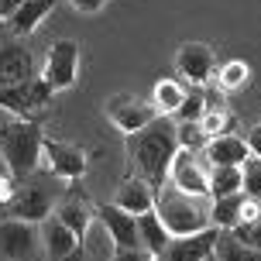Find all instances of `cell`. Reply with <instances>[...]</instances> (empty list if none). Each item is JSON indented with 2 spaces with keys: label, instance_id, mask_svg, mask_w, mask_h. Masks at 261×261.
<instances>
[{
  "label": "cell",
  "instance_id": "1",
  "mask_svg": "<svg viewBox=\"0 0 261 261\" xmlns=\"http://www.w3.org/2000/svg\"><path fill=\"white\" fill-rule=\"evenodd\" d=\"M179 151V134L169 117H155L144 130L127 134V172L155 186V193L169 182L172 158Z\"/></svg>",
  "mask_w": 261,
  "mask_h": 261
},
{
  "label": "cell",
  "instance_id": "2",
  "mask_svg": "<svg viewBox=\"0 0 261 261\" xmlns=\"http://www.w3.org/2000/svg\"><path fill=\"white\" fill-rule=\"evenodd\" d=\"M41 148H45V130H41V120H17L0 127V155L7 162V172H11L17 182L31 179L41 165Z\"/></svg>",
  "mask_w": 261,
  "mask_h": 261
},
{
  "label": "cell",
  "instance_id": "3",
  "mask_svg": "<svg viewBox=\"0 0 261 261\" xmlns=\"http://www.w3.org/2000/svg\"><path fill=\"white\" fill-rule=\"evenodd\" d=\"M155 213H158V220L165 223V230H169L172 237L199 234V230L213 227V223H210V213L196 203V196H186L182 189H175L172 182H165L155 193Z\"/></svg>",
  "mask_w": 261,
  "mask_h": 261
},
{
  "label": "cell",
  "instance_id": "4",
  "mask_svg": "<svg viewBox=\"0 0 261 261\" xmlns=\"http://www.w3.org/2000/svg\"><path fill=\"white\" fill-rule=\"evenodd\" d=\"M55 199L59 196H55L52 179L35 172L31 179H24V182L17 186L14 199L7 203V217L11 220H24V223H41L55 213Z\"/></svg>",
  "mask_w": 261,
  "mask_h": 261
},
{
  "label": "cell",
  "instance_id": "5",
  "mask_svg": "<svg viewBox=\"0 0 261 261\" xmlns=\"http://www.w3.org/2000/svg\"><path fill=\"white\" fill-rule=\"evenodd\" d=\"M52 86L41 76L24 79V83H11V86H0V107L14 114L17 120H38V114L48 107L52 100Z\"/></svg>",
  "mask_w": 261,
  "mask_h": 261
},
{
  "label": "cell",
  "instance_id": "6",
  "mask_svg": "<svg viewBox=\"0 0 261 261\" xmlns=\"http://www.w3.org/2000/svg\"><path fill=\"white\" fill-rule=\"evenodd\" d=\"M103 114L107 120L114 124V127L127 138V134H138L144 130L151 120L158 117V110L151 100H141V96H130V93H117V96H110L103 103Z\"/></svg>",
  "mask_w": 261,
  "mask_h": 261
},
{
  "label": "cell",
  "instance_id": "7",
  "mask_svg": "<svg viewBox=\"0 0 261 261\" xmlns=\"http://www.w3.org/2000/svg\"><path fill=\"white\" fill-rule=\"evenodd\" d=\"M41 79L59 90H72L79 79V45L72 38H59L48 45V55H45V69H41Z\"/></svg>",
  "mask_w": 261,
  "mask_h": 261
},
{
  "label": "cell",
  "instance_id": "8",
  "mask_svg": "<svg viewBox=\"0 0 261 261\" xmlns=\"http://www.w3.org/2000/svg\"><path fill=\"white\" fill-rule=\"evenodd\" d=\"M41 158L48 162V169H52L55 179H65V182L83 179L86 169H90V155H86V148L69 144V141H55V138H45Z\"/></svg>",
  "mask_w": 261,
  "mask_h": 261
},
{
  "label": "cell",
  "instance_id": "9",
  "mask_svg": "<svg viewBox=\"0 0 261 261\" xmlns=\"http://www.w3.org/2000/svg\"><path fill=\"white\" fill-rule=\"evenodd\" d=\"M175 72L189 83V86H206L213 72H217V59H213V48L203 45V41H182L179 52H175Z\"/></svg>",
  "mask_w": 261,
  "mask_h": 261
},
{
  "label": "cell",
  "instance_id": "10",
  "mask_svg": "<svg viewBox=\"0 0 261 261\" xmlns=\"http://www.w3.org/2000/svg\"><path fill=\"white\" fill-rule=\"evenodd\" d=\"M52 217H59V220L83 241L86 230H90V223L96 220V206L90 203V196L83 193L79 186H65L62 193H59V199H55V213Z\"/></svg>",
  "mask_w": 261,
  "mask_h": 261
},
{
  "label": "cell",
  "instance_id": "11",
  "mask_svg": "<svg viewBox=\"0 0 261 261\" xmlns=\"http://www.w3.org/2000/svg\"><path fill=\"white\" fill-rule=\"evenodd\" d=\"M169 182L175 186V189H182L186 196H210V165H203V162L196 158V151L179 148L175 158H172Z\"/></svg>",
  "mask_w": 261,
  "mask_h": 261
},
{
  "label": "cell",
  "instance_id": "12",
  "mask_svg": "<svg viewBox=\"0 0 261 261\" xmlns=\"http://www.w3.org/2000/svg\"><path fill=\"white\" fill-rule=\"evenodd\" d=\"M96 220L107 227V234H110V241H114V251L141 248V237H138V217L124 213V210L114 206V203H103V206H96Z\"/></svg>",
  "mask_w": 261,
  "mask_h": 261
},
{
  "label": "cell",
  "instance_id": "13",
  "mask_svg": "<svg viewBox=\"0 0 261 261\" xmlns=\"http://www.w3.org/2000/svg\"><path fill=\"white\" fill-rule=\"evenodd\" d=\"M38 234H35V223L24 220H0V258L7 261H28L35 254Z\"/></svg>",
  "mask_w": 261,
  "mask_h": 261
},
{
  "label": "cell",
  "instance_id": "14",
  "mask_svg": "<svg viewBox=\"0 0 261 261\" xmlns=\"http://www.w3.org/2000/svg\"><path fill=\"white\" fill-rule=\"evenodd\" d=\"M35 79V59L28 52L21 38H0V86H11V83H24Z\"/></svg>",
  "mask_w": 261,
  "mask_h": 261
},
{
  "label": "cell",
  "instance_id": "15",
  "mask_svg": "<svg viewBox=\"0 0 261 261\" xmlns=\"http://www.w3.org/2000/svg\"><path fill=\"white\" fill-rule=\"evenodd\" d=\"M217 237H220V230H217V227H206V230H199V234L172 237L169 248L162 251V258H158V261H203V258H210V254H213Z\"/></svg>",
  "mask_w": 261,
  "mask_h": 261
},
{
  "label": "cell",
  "instance_id": "16",
  "mask_svg": "<svg viewBox=\"0 0 261 261\" xmlns=\"http://www.w3.org/2000/svg\"><path fill=\"white\" fill-rule=\"evenodd\" d=\"M114 206H120L124 213L130 217H141V213H151L155 210V186H148L144 179L138 175H124L117 186V193H114Z\"/></svg>",
  "mask_w": 261,
  "mask_h": 261
},
{
  "label": "cell",
  "instance_id": "17",
  "mask_svg": "<svg viewBox=\"0 0 261 261\" xmlns=\"http://www.w3.org/2000/svg\"><path fill=\"white\" fill-rule=\"evenodd\" d=\"M206 165H244L251 158V148L241 134H220V138H210L206 141Z\"/></svg>",
  "mask_w": 261,
  "mask_h": 261
},
{
  "label": "cell",
  "instance_id": "18",
  "mask_svg": "<svg viewBox=\"0 0 261 261\" xmlns=\"http://www.w3.org/2000/svg\"><path fill=\"white\" fill-rule=\"evenodd\" d=\"M41 241H45V251H48V261H62L69 251H76L83 241H79L69 227H65L59 217H48L41 220Z\"/></svg>",
  "mask_w": 261,
  "mask_h": 261
},
{
  "label": "cell",
  "instance_id": "19",
  "mask_svg": "<svg viewBox=\"0 0 261 261\" xmlns=\"http://www.w3.org/2000/svg\"><path fill=\"white\" fill-rule=\"evenodd\" d=\"M52 7H55V0H28V4L17 7V14H14L11 21H7V31H11L14 38H28V35H35L38 24L52 14Z\"/></svg>",
  "mask_w": 261,
  "mask_h": 261
},
{
  "label": "cell",
  "instance_id": "20",
  "mask_svg": "<svg viewBox=\"0 0 261 261\" xmlns=\"http://www.w3.org/2000/svg\"><path fill=\"white\" fill-rule=\"evenodd\" d=\"M138 237H141V248L148 251V258H162V251L169 248L172 234L165 230V223L158 220V213L151 210V213H141L138 217Z\"/></svg>",
  "mask_w": 261,
  "mask_h": 261
},
{
  "label": "cell",
  "instance_id": "21",
  "mask_svg": "<svg viewBox=\"0 0 261 261\" xmlns=\"http://www.w3.org/2000/svg\"><path fill=\"white\" fill-rule=\"evenodd\" d=\"M186 100V86L179 79H158L155 93H151V103H155L158 117H169V114H179V107Z\"/></svg>",
  "mask_w": 261,
  "mask_h": 261
},
{
  "label": "cell",
  "instance_id": "22",
  "mask_svg": "<svg viewBox=\"0 0 261 261\" xmlns=\"http://www.w3.org/2000/svg\"><path fill=\"white\" fill-rule=\"evenodd\" d=\"M241 203H244V193H230L213 199V210H210V223L217 230H234L237 220H241Z\"/></svg>",
  "mask_w": 261,
  "mask_h": 261
},
{
  "label": "cell",
  "instance_id": "23",
  "mask_svg": "<svg viewBox=\"0 0 261 261\" xmlns=\"http://www.w3.org/2000/svg\"><path fill=\"white\" fill-rule=\"evenodd\" d=\"M230 193H244L241 189V169L237 165H210V196L220 199Z\"/></svg>",
  "mask_w": 261,
  "mask_h": 261
},
{
  "label": "cell",
  "instance_id": "24",
  "mask_svg": "<svg viewBox=\"0 0 261 261\" xmlns=\"http://www.w3.org/2000/svg\"><path fill=\"white\" fill-rule=\"evenodd\" d=\"M213 254H217V261H261V251L244 248L234 234H220V237H217Z\"/></svg>",
  "mask_w": 261,
  "mask_h": 261
},
{
  "label": "cell",
  "instance_id": "25",
  "mask_svg": "<svg viewBox=\"0 0 261 261\" xmlns=\"http://www.w3.org/2000/svg\"><path fill=\"white\" fill-rule=\"evenodd\" d=\"M217 83H220V90H227V93H234V90H241V86H248V79H251V65L248 62H241V59H230V62H223L217 72Z\"/></svg>",
  "mask_w": 261,
  "mask_h": 261
},
{
  "label": "cell",
  "instance_id": "26",
  "mask_svg": "<svg viewBox=\"0 0 261 261\" xmlns=\"http://www.w3.org/2000/svg\"><path fill=\"white\" fill-rule=\"evenodd\" d=\"M234 124H237V117L230 114V110H223V107H210L206 114H203V120H199V127H203V134H206V138L234 134Z\"/></svg>",
  "mask_w": 261,
  "mask_h": 261
},
{
  "label": "cell",
  "instance_id": "27",
  "mask_svg": "<svg viewBox=\"0 0 261 261\" xmlns=\"http://www.w3.org/2000/svg\"><path fill=\"white\" fill-rule=\"evenodd\" d=\"M203 114H206V93L199 90V86L186 90V100H182V107H179V114H175V117L182 120V124H199Z\"/></svg>",
  "mask_w": 261,
  "mask_h": 261
},
{
  "label": "cell",
  "instance_id": "28",
  "mask_svg": "<svg viewBox=\"0 0 261 261\" xmlns=\"http://www.w3.org/2000/svg\"><path fill=\"white\" fill-rule=\"evenodd\" d=\"M241 189L251 196V199H261V158L251 155L244 165H241Z\"/></svg>",
  "mask_w": 261,
  "mask_h": 261
},
{
  "label": "cell",
  "instance_id": "29",
  "mask_svg": "<svg viewBox=\"0 0 261 261\" xmlns=\"http://www.w3.org/2000/svg\"><path fill=\"white\" fill-rule=\"evenodd\" d=\"M230 234L244 244V248H254L261 251V217H254V220H244V223H237Z\"/></svg>",
  "mask_w": 261,
  "mask_h": 261
},
{
  "label": "cell",
  "instance_id": "30",
  "mask_svg": "<svg viewBox=\"0 0 261 261\" xmlns=\"http://www.w3.org/2000/svg\"><path fill=\"white\" fill-rule=\"evenodd\" d=\"M175 134H179V148H186V151L206 148V141H210L199 124H179V127H175Z\"/></svg>",
  "mask_w": 261,
  "mask_h": 261
},
{
  "label": "cell",
  "instance_id": "31",
  "mask_svg": "<svg viewBox=\"0 0 261 261\" xmlns=\"http://www.w3.org/2000/svg\"><path fill=\"white\" fill-rule=\"evenodd\" d=\"M17 186H21V182L14 179L11 172H7V175H0V206H4V210H7V203L14 199V193H17Z\"/></svg>",
  "mask_w": 261,
  "mask_h": 261
},
{
  "label": "cell",
  "instance_id": "32",
  "mask_svg": "<svg viewBox=\"0 0 261 261\" xmlns=\"http://www.w3.org/2000/svg\"><path fill=\"white\" fill-rule=\"evenodd\" d=\"M65 4H69L72 11H79V14H100L107 0H65Z\"/></svg>",
  "mask_w": 261,
  "mask_h": 261
},
{
  "label": "cell",
  "instance_id": "33",
  "mask_svg": "<svg viewBox=\"0 0 261 261\" xmlns=\"http://www.w3.org/2000/svg\"><path fill=\"white\" fill-rule=\"evenodd\" d=\"M244 141H248L251 155H254V158H261V124H258V127H251V130H248V138H244Z\"/></svg>",
  "mask_w": 261,
  "mask_h": 261
},
{
  "label": "cell",
  "instance_id": "34",
  "mask_svg": "<svg viewBox=\"0 0 261 261\" xmlns=\"http://www.w3.org/2000/svg\"><path fill=\"white\" fill-rule=\"evenodd\" d=\"M114 261H148V251L134 248V251H114Z\"/></svg>",
  "mask_w": 261,
  "mask_h": 261
},
{
  "label": "cell",
  "instance_id": "35",
  "mask_svg": "<svg viewBox=\"0 0 261 261\" xmlns=\"http://www.w3.org/2000/svg\"><path fill=\"white\" fill-rule=\"evenodd\" d=\"M21 4H28V0H0V17H4V21H11Z\"/></svg>",
  "mask_w": 261,
  "mask_h": 261
},
{
  "label": "cell",
  "instance_id": "36",
  "mask_svg": "<svg viewBox=\"0 0 261 261\" xmlns=\"http://www.w3.org/2000/svg\"><path fill=\"white\" fill-rule=\"evenodd\" d=\"M62 261H86V258H83V244H79L76 251H69V254H65Z\"/></svg>",
  "mask_w": 261,
  "mask_h": 261
},
{
  "label": "cell",
  "instance_id": "37",
  "mask_svg": "<svg viewBox=\"0 0 261 261\" xmlns=\"http://www.w3.org/2000/svg\"><path fill=\"white\" fill-rule=\"evenodd\" d=\"M203 261H217V254H210V258H203Z\"/></svg>",
  "mask_w": 261,
  "mask_h": 261
}]
</instances>
